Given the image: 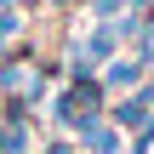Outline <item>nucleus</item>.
I'll return each instance as SVG.
<instances>
[{"label": "nucleus", "mask_w": 154, "mask_h": 154, "mask_svg": "<svg viewBox=\"0 0 154 154\" xmlns=\"http://www.w3.org/2000/svg\"><path fill=\"white\" fill-rule=\"evenodd\" d=\"M131 0H86V11H91V23H114L120 11H126Z\"/></svg>", "instance_id": "5"}, {"label": "nucleus", "mask_w": 154, "mask_h": 154, "mask_svg": "<svg viewBox=\"0 0 154 154\" xmlns=\"http://www.w3.org/2000/svg\"><path fill=\"white\" fill-rule=\"evenodd\" d=\"M46 114H51V126H57V131H69V137H74L86 120H103V114H109V91H103V80H97V74H63V86L51 91Z\"/></svg>", "instance_id": "2"}, {"label": "nucleus", "mask_w": 154, "mask_h": 154, "mask_svg": "<svg viewBox=\"0 0 154 154\" xmlns=\"http://www.w3.org/2000/svg\"><path fill=\"white\" fill-rule=\"evenodd\" d=\"M131 6H137V11H143V6H149V0H131Z\"/></svg>", "instance_id": "7"}, {"label": "nucleus", "mask_w": 154, "mask_h": 154, "mask_svg": "<svg viewBox=\"0 0 154 154\" xmlns=\"http://www.w3.org/2000/svg\"><path fill=\"white\" fill-rule=\"evenodd\" d=\"M74 143H80V154H126V131L103 114V120H86L74 131Z\"/></svg>", "instance_id": "4"}, {"label": "nucleus", "mask_w": 154, "mask_h": 154, "mask_svg": "<svg viewBox=\"0 0 154 154\" xmlns=\"http://www.w3.org/2000/svg\"><path fill=\"white\" fill-rule=\"evenodd\" d=\"M40 154H80V143H74L69 131H51V137L40 143Z\"/></svg>", "instance_id": "6"}, {"label": "nucleus", "mask_w": 154, "mask_h": 154, "mask_svg": "<svg viewBox=\"0 0 154 154\" xmlns=\"http://www.w3.org/2000/svg\"><path fill=\"white\" fill-rule=\"evenodd\" d=\"M149 74H154V69L137 57V51H120V57H114V63L97 74V80H103V91H109V97H126V91H137Z\"/></svg>", "instance_id": "3"}, {"label": "nucleus", "mask_w": 154, "mask_h": 154, "mask_svg": "<svg viewBox=\"0 0 154 154\" xmlns=\"http://www.w3.org/2000/svg\"><path fill=\"white\" fill-rule=\"evenodd\" d=\"M57 80V63H46L34 46H11L0 57V103H23V109H40L46 91Z\"/></svg>", "instance_id": "1"}]
</instances>
